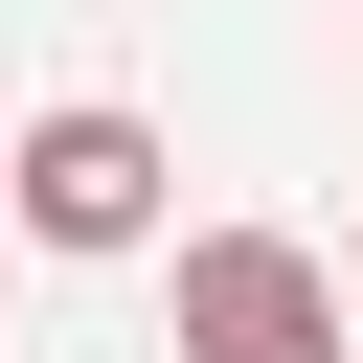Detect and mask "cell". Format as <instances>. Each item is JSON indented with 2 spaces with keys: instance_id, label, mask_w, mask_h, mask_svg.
Wrapping results in <instances>:
<instances>
[{
  "instance_id": "6da1fadb",
  "label": "cell",
  "mask_w": 363,
  "mask_h": 363,
  "mask_svg": "<svg viewBox=\"0 0 363 363\" xmlns=\"http://www.w3.org/2000/svg\"><path fill=\"white\" fill-rule=\"evenodd\" d=\"M159 113H113V91H68V113H23V159H0V204H23V250H68V272H113V250H159Z\"/></svg>"
},
{
  "instance_id": "7a4b0ae2",
  "label": "cell",
  "mask_w": 363,
  "mask_h": 363,
  "mask_svg": "<svg viewBox=\"0 0 363 363\" xmlns=\"http://www.w3.org/2000/svg\"><path fill=\"white\" fill-rule=\"evenodd\" d=\"M182 363H340V250L204 227V250H182Z\"/></svg>"
},
{
  "instance_id": "3957f363",
  "label": "cell",
  "mask_w": 363,
  "mask_h": 363,
  "mask_svg": "<svg viewBox=\"0 0 363 363\" xmlns=\"http://www.w3.org/2000/svg\"><path fill=\"white\" fill-rule=\"evenodd\" d=\"M0 159H23V136H0Z\"/></svg>"
}]
</instances>
